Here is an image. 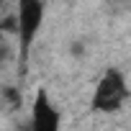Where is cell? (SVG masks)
Wrapping results in <instances>:
<instances>
[{
    "instance_id": "cell-6",
    "label": "cell",
    "mask_w": 131,
    "mask_h": 131,
    "mask_svg": "<svg viewBox=\"0 0 131 131\" xmlns=\"http://www.w3.org/2000/svg\"><path fill=\"white\" fill-rule=\"evenodd\" d=\"M126 3H128V0H126Z\"/></svg>"
},
{
    "instance_id": "cell-3",
    "label": "cell",
    "mask_w": 131,
    "mask_h": 131,
    "mask_svg": "<svg viewBox=\"0 0 131 131\" xmlns=\"http://www.w3.org/2000/svg\"><path fill=\"white\" fill-rule=\"evenodd\" d=\"M59 126H62V116L51 105L46 90H36L31 118H28V131H59Z\"/></svg>"
},
{
    "instance_id": "cell-2",
    "label": "cell",
    "mask_w": 131,
    "mask_h": 131,
    "mask_svg": "<svg viewBox=\"0 0 131 131\" xmlns=\"http://www.w3.org/2000/svg\"><path fill=\"white\" fill-rule=\"evenodd\" d=\"M44 13L46 5L44 0H18V8H16V36H18V46L21 54L26 57L28 49L34 46L41 26H44Z\"/></svg>"
},
{
    "instance_id": "cell-1",
    "label": "cell",
    "mask_w": 131,
    "mask_h": 131,
    "mask_svg": "<svg viewBox=\"0 0 131 131\" xmlns=\"http://www.w3.org/2000/svg\"><path fill=\"white\" fill-rule=\"evenodd\" d=\"M128 100V85L121 70L108 67L93 90V111L98 113H116Z\"/></svg>"
},
{
    "instance_id": "cell-4",
    "label": "cell",
    "mask_w": 131,
    "mask_h": 131,
    "mask_svg": "<svg viewBox=\"0 0 131 131\" xmlns=\"http://www.w3.org/2000/svg\"><path fill=\"white\" fill-rule=\"evenodd\" d=\"M8 59H10V49H8V44H5V41H0V67H3Z\"/></svg>"
},
{
    "instance_id": "cell-5",
    "label": "cell",
    "mask_w": 131,
    "mask_h": 131,
    "mask_svg": "<svg viewBox=\"0 0 131 131\" xmlns=\"http://www.w3.org/2000/svg\"><path fill=\"white\" fill-rule=\"evenodd\" d=\"M72 54H82V44H72Z\"/></svg>"
}]
</instances>
